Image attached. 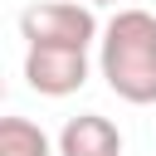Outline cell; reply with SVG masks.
Wrapping results in <instances>:
<instances>
[{
    "mask_svg": "<svg viewBox=\"0 0 156 156\" xmlns=\"http://www.w3.org/2000/svg\"><path fill=\"white\" fill-rule=\"evenodd\" d=\"M98 73L107 78V88L122 102H132V107L156 102V15L151 10L127 5L102 24Z\"/></svg>",
    "mask_w": 156,
    "mask_h": 156,
    "instance_id": "obj_1",
    "label": "cell"
},
{
    "mask_svg": "<svg viewBox=\"0 0 156 156\" xmlns=\"http://www.w3.org/2000/svg\"><path fill=\"white\" fill-rule=\"evenodd\" d=\"M20 39L29 44H58V49H93L102 39V24L88 0H39L20 15Z\"/></svg>",
    "mask_w": 156,
    "mask_h": 156,
    "instance_id": "obj_2",
    "label": "cell"
},
{
    "mask_svg": "<svg viewBox=\"0 0 156 156\" xmlns=\"http://www.w3.org/2000/svg\"><path fill=\"white\" fill-rule=\"evenodd\" d=\"M93 63L88 49H58V44H29L24 49V83L39 98H68L88 83Z\"/></svg>",
    "mask_w": 156,
    "mask_h": 156,
    "instance_id": "obj_3",
    "label": "cell"
},
{
    "mask_svg": "<svg viewBox=\"0 0 156 156\" xmlns=\"http://www.w3.org/2000/svg\"><path fill=\"white\" fill-rule=\"evenodd\" d=\"M58 156H122V132L102 112H78L58 132Z\"/></svg>",
    "mask_w": 156,
    "mask_h": 156,
    "instance_id": "obj_4",
    "label": "cell"
},
{
    "mask_svg": "<svg viewBox=\"0 0 156 156\" xmlns=\"http://www.w3.org/2000/svg\"><path fill=\"white\" fill-rule=\"evenodd\" d=\"M0 156H54V141L29 117H0Z\"/></svg>",
    "mask_w": 156,
    "mask_h": 156,
    "instance_id": "obj_5",
    "label": "cell"
},
{
    "mask_svg": "<svg viewBox=\"0 0 156 156\" xmlns=\"http://www.w3.org/2000/svg\"><path fill=\"white\" fill-rule=\"evenodd\" d=\"M88 5H93V10H98V5H117V0H88Z\"/></svg>",
    "mask_w": 156,
    "mask_h": 156,
    "instance_id": "obj_6",
    "label": "cell"
}]
</instances>
